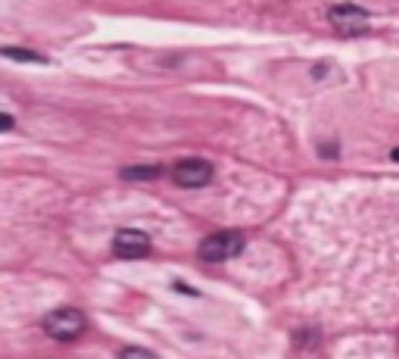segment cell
<instances>
[{
  "label": "cell",
  "mask_w": 399,
  "mask_h": 359,
  "mask_svg": "<svg viewBox=\"0 0 399 359\" xmlns=\"http://www.w3.org/2000/svg\"><path fill=\"white\" fill-rule=\"evenodd\" d=\"M84 328H88V319H84V313L72 310V306H60V310L47 313L44 319V332L53 337V341H75V337L84 334Z\"/></svg>",
  "instance_id": "6da1fadb"
},
{
  "label": "cell",
  "mask_w": 399,
  "mask_h": 359,
  "mask_svg": "<svg viewBox=\"0 0 399 359\" xmlns=\"http://www.w3.org/2000/svg\"><path fill=\"white\" fill-rule=\"evenodd\" d=\"M241 250H243L241 232H215L200 244V260L203 263H224V260H234Z\"/></svg>",
  "instance_id": "7a4b0ae2"
},
{
  "label": "cell",
  "mask_w": 399,
  "mask_h": 359,
  "mask_svg": "<svg viewBox=\"0 0 399 359\" xmlns=\"http://www.w3.org/2000/svg\"><path fill=\"white\" fill-rule=\"evenodd\" d=\"M328 19H331V25L337 28L340 34H350V38H355V34H365L368 28H372V16H368L362 6H353V4L331 6Z\"/></svg>",
  "instance_id": "3957f363"
},
{
  "label": "cell",
  "mask_w": 399,
  "mask_h": 359,
  "mask_svg": "<svg viewBox=\"0 0 399 359\" xmlns=\"http://www.w3.org/2000/svg\"><path fill=\"white\" fill-rule=\"evenodd\" d=\"M178 188H203V184L213 182V166L206 160H181L172 169Z\"/></svg>",
  "instance_id": "277c9868"
},
{
  "label": "cell",
  "mask_w": 399,
  "mask_h": 359,
  "mask_svg": "<svg viewBox=\"0 0 399 359\" xmlns=\"http://www.w3.org/2000/svg\"><path fill=\"white\" fill-rule=\"evenodd\" d=\"M113 253L119 260H141V256L150 253V238L137 228H125L113 238Z\"/></svg>",
  "instance_id": "5b68a950"
},
{
  "label": "cell",
  "mask_w": 399,
  "mask_h": 359,
  "mask_svg": "<svg viewBox=\"0 0 399 359\" xmlns=\"http://www.w3.org/2000/svg\"><path fill=\"white\" fill-rule=\"evenodd\" d=\"M163 175V169L159 166H128L122 169V178L125 182H153V178Z\"/></svg>",
  "instance_id": "8992f818"
},
{
  "label": "cell",
  "mask_w": 399,
  "mask_h": 359,
  "mask_svg": "<svg viewBox=\"0 0 399 359\" xmlns=\"http://www.w3.org/2000/svg\"><path fill=\"white\" fill-rule=\"evenodd\" d=\"M6 60H19V63H47V56L34 53V50H19V47H4Z\"/></svg>",
  "instance_id": "52a82bcc"
},
{
  "label": "cell",
  "mask_w": 399,
  "mask_h": 359,
  "mask_svg": "<svg viewBox=\"0 0 399 359\" xmlns=\"http://www.w3.org/2000/svg\"><path fill=\"white\" fill-rule=\"evenodd\" d=\"M119 359H156L150 350H141V347H125L119 353Z\"/></svg>",
  "instance_id": "ba28073f"
},
{
  "label": "cell",
  "mask_w": 399,
  "mask_h": 359,
  "mask_svg": "<svg viewBox=\"0 0 399 359\" xmlns=\"http://www.w3.org/2000/svg\"><path fill=\"white\" fill-rule=\"evenodd\" d=\"M0 128H4V132H10V128H13V116H10V113H4V116H0Z\"/></svg>",
  "instance_id": "9c48e42d"
},
{
  "label": "cell",
  "mask_w": 399,
  "mask_h": 359,
  "mask_svg": "<svg viewBox=\"0 0 399 359\" xmlns=\"http://www.w3.org/2000/svg\"><path fill=\"white\" fill-rule=\"evenodd\" d=\"M390 156H393V160H396V163H399V150H393V153H390Z\"/></svg>",
  "instance_id": "30bf717a"
}]
</instances>
